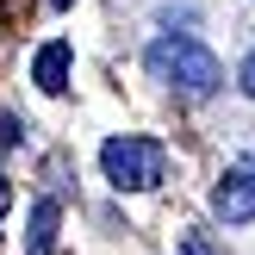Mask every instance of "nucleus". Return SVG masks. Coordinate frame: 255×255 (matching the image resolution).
<instances>
[{
  "label": "nucleus",
  "mask_w": 255,
  "mask_h": 255,
  "mask_svg": "<svg viewBox=\"0 0 255 255\" xmlns=\"http://www.w3.org/2000/svg\"><path fill=\"white\" fill-rule=\"evenodd\" d=\"M31 81L44 87V94H62V87H69V44H44V50H37Z\"/></svg>",
  "instance_id": "nucleus-4"
},
{
  "label": "nucleus",
  "mask_w": 255,
  "mask_h": 255,
  "mask_svg": "<svg viewBox=\"0 0 255 255\" xmlns=\"http://www.w3.org/2000/svg\"><path fill=\"white\" fill-rule=\"evenodd\" d=\"M12 143V119H0V149H6Z\"/></svg>",
  "instance_id": "nucleus-9"
},
{
  "label": "nucleus",
  "mask_w": 255,
  "mask_h": 255,
  "mask_svg": "<svg viewBox=\"0 0 255 255\" xmlns=\"http://www.w3.org/2000/svg\"><path fill=\"white\" fill-rule=\"evenodd\" d=\"M181 255H212V237L206 231H187L181 237Z\"/></svg>",
  "instance_id": "nucleus-6"
},
{
  "label": "nucleus",
  "mask_w": 255,
  "mask_h": 255,
  "mask_svg": "<svg viewBox=\"0 0 255 255\" xmlns=\"http://www.w3.org/2000/svg\"><path fill=\"white\" fill-rule=\"evenodd\" d=\"M56 224H62V206H56V199H37V206H31V237H25V255H50V249H56Z\"/></svg>",
  "instance_id": "nucleus-5"
},
{
  "label": "nucleus",
  "mask_w": 255,
  "mask_h": 255,
  "mask_svg": "<svg viewBox=\"0 0 255 255\" xmlns=\"http://www.w3.org/2000/svg\"><path fill=\"white\" fill-rule=\"evenodd\" d=\"M212 212H218L224 224H249L255 218V162L224 168V181L212 187Z\"/></svg>",
  "instance_id": "nucleus-3"
},
{
  "label": "nucleus",
  "mask_w": 255,
  "mask_h": 255,
  "mask_svg": "<svg viewBox=\"0 0 255 255\" xmlns=\"http://www.w3.org/2000/svg\"><path fill=\"white\" fill-rule=\"evenodd\" d=\"M149 75H156L162 87H174L181 100H212L224 87V62L212 56L199 37H156V44L143 50Z\"/></svg>",
  "instance_id": "nucleus-1"
},
{
  "label": "nucleus",
  "mask_w": 255,
  "mask_h": 255,
  "mask_svg": "<svg viewBox=\"0 0 255 255\" xmlns=\"http://www.w3.org/2000/svg\"><path fill=\"white\" fill-rule=\"evenodd\" d=\"M6 212H12V181L0 174V231H6Z\"/></svg>",
  "instance_id": "nucleus-8"
},
{
  "label": "nucleus",
  "mask_w": 255,
  "mask_h": 255,
  "mask_svg": "<svg viewBox=\"0 0 255 255\" xmlns=\"http://www.w3.org/2000/svg\"><path fill=\"white\" fill-rule=\"evenodd\" d=\"M237 87H243V94H249V100H255V56H249V62H243V69H237Z\"/></svg>",
  "instance_id": "nucleus-7"
},
{
  "label": "nucleus",
  "mask_w": 255,
  "mask_h": 255,
  "mask_svg": "<svg viewBox=\"0 0 255 255\" xmlns=\"http://www.w3.org/2000/svg\"><path fill=\"white\" fill-rule=\"evenodd\" d=\"M100 168H106V181L119 187V193H149V187H162V174H168V149L156 143V137H106L100 143Z\"/></svg>",
  "instance_id": "nucleus-2"
}]
</instances>
